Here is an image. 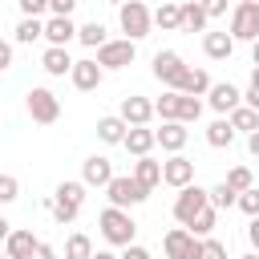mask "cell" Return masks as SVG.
Masks as SVG:
<instances>
[{
  "instance_id": "8992f818",
  "label": "cell",
  "mask_w": 259,
  "mask_h": 259,
  "mask_svg": "<svg viewBox=\"0 0 259 259\" xmlns=\"http://www.w3.org/2000/svg\"><path fill=\"white\" fill-rule=\"evenodd\" d=\"M154 77H158L170 93H178V85H182V77H186V61H182L174 49H162V53H154Z\"/></svg>"
},
{
  "instance_id": "30bf717a",
  "label": "cell",
  "mask_w": 259,
  "mask_h": 259,
  "mask_svg": "<svg viewBox=\"0 0 259 259\" xmlns=\"http://www.w3.org/2000/svg\"><path fill=\"white\" fill-rule=\"evenodd\" d=\"M134 57H138L134 40H105L97 49V65L101 69H125V65H134Z\"/></svg>"
},
{
  "instance_id": "cb8c5ba5",
  "label": "cell",
  "mask_w": 259,
  "mask_h": 259,
  "mask_svg": "<svg viewBox=\"0 0 259 259\" xmlns=\"http://www.w3.org/2000/svg\"><path fill=\"white\" fill-rule=\"evenodd\" d=\"M134 178H138L146 190H154V186L162 182V162H154V158H138V162H134Z\"/></svg>"
},
{
  "instance_id": "8d00e7d4",
  "label": "cell",
  "mask_w": 259,
  "mask_h": 259,
  "mask_svg": "<svg viewBox=\"0 0 259 259\" xmlns=\"http://www.w3.org/2000/svg\"><path fill=\"white\" fill-rule=\"evenodd\" d=\"M20 198V182L12 178V174H0V206H8V202H16Z\"/></svg>"
},
{
  "instance_id": "7bdbcfd3",
  "label": "cell",
  "mask_w": 259,
  "mask_h": 259,
  "mask_svg": "<svg viewBox=\"0 0 259 259\" xmlns=\"http://www.w3.org/2000/svg\"><path fill=\"white\" fill-rule=\"evenodd\" d=\"M243 105H247V109H255V113H259V89H255V85H251V89H247V93H243Z\"/></svg>"
},
{
  "instance_id": "ba28073f",
  "label": "cell",
  "mask_w": 259,
  "mask_h": 259,
  "mask_svg": "<svg viewBox=\"0 0 259 259\" xmlns=\"http://www.w3.org/2000/svg\"><path fill=\"white\" fill-rule=\"evenodd\" d=\"M206 206H210V194H206L202 186H186V190H178V198H174V219H178L182 227H190Z\"/></svg>"
},
{
  "instance_id": "db71d44e",
  "label": "cell",
  "mask_w": 259,
  "mask_h": 259,
  "mask_svg": "<svg viewBox=\"0 0 259 259\" xmlns=\"http://www.w3.org/2000/svg\"><path fill=\"white\" fill-rule=\"evenodd\" d=\"M239 259H259V255H239Z\"/></svg>"
},
{
  "instance_id": "4dcf8cb0",
  "label": "cell",
  "mask_w": 259,
  "mask_h": 259,
  "mask_svg": "<svg viewBox=\"0 0 259 259\" xmlns=\"http://www.w3.org/2000/svg\"><path fill=\"white\" fill-rule=\"evenodd\" d=\"M178 101H182V93H170V89H166V93L154 101V113H158L162 121H178Z\"/></svg>"
},
{
  "instance_id": "44dd1931",
  "label": "cell",
  "mask_w": 259,
  "mask_h": 259,
  "mask_svg": "<svg viewBox=\"0 0 259 259\" xmlns=\"http://www.w3.org/2000/svg\"><path fill=\"white\" fill-rule=\"evenodd\" d=\"M202 53H206L210 61H227V57L235 53L231 32H206V36H202Z\"/></svg>"
},
{
  "instance_id": "e0dca14e",
  "label": "cell",
  "mask_w": 259,
  "mask_h": 259,
  "mask_svg": "<svg viewBox=\"0 0 259 259\" xmlns=\"http://www.w3.org/2000/svg\"><path fill=\"white\" fill-rule=\"evenodd\" d=\"M154 138H158L162 150L182 154V146H186V125H182V121H162V130H154Z\"/></svg>"
},
{
  "instance_id": "7402d4cb",
  "label": "cell",
  "mask_w": 259,
  "mask_h": 259,
  "mask_svg": "<svg viewBox=\"0 0 259 259\" xmlns=\"http://www.w3.org/2000/svg\"><path fill=\"white\" fill-rule=\"evenodd\" d=\"M130 154H138V158H150V150L158 146V138H154V130H146V125H138V130H130L125 134V142H121Z\"/></svg>"
},
{
  "instance_id": "60d3db41",
  "label": "cell",
  "mask_w": 259,
  "mask_h": 259,
  "mask_svg": "<svg viewBox=\"0 0 259 259\" xmlns=\"http://www.w3.org/2000/svg\"><path fill=\"white\" fill-rule=\"evenodd\" d=\"M73 4H77V0H49V12H53V16H65V20H69V16H73Z\"/></svg>"
},
{
  "instance_id": "f6af8a7d",
  "label": "cell",
  "mask_w": 259,
  "mask_h": 259,
  "mask_svg": "<svg viewBox=\"0 0 259 259\" xmlns=\"http://www.w3.org/2000/svg\"><path fill=\"white\" fill-rule=\"evenodd\" d=\"M206 8V16H223L227 12V0H210V4H202Z\"/></svg>"
},
{
  "instance_id": "6da1fadb",
  "label": "cell",
  "mask_w": 259,
  "mask_h": 259,
  "mask_svg": "<svg viewBox=\"0 0 259 259\" xmlns=\"http://www.w3.org/2000/svg\"><path fill=\"white\" fill-rule=\"evenodd\" d=\"M97 227L105 235L109 247H134V235H138V223L130 219V210H117V206H105L97 214Z\"/></svg>"
},
{
  "instance_id": "52a82bcc",
  "label": "cell",
  "mask_w": 259,
  "mask_h": 259,
  "mask_svg": "<svg viewBox=\"0 0 259 259\" xmlns=\"http://www.w3.org/2000/svg\"><path fill=\"white\" fill-rule=\"evenodd\" d=\"M28 117L40 121V125H53V121L61 117V97H57L53 89H45V85L28 89Z\"/></svg>"
},
{
  "instance_id": "ee69618b",
  "label": "cell",
  "mask_w": 259,
  "mask_h": 259,
  "mask_svg": "<svg viewBox=\"0 0 259 259\" xmlns=\"http://www.w3.org/2000/svg\"><path fill=\"white\" fill-rule=\"evenodd\" d=\"M8 65H12V45H8V40H0V73H4Z\"/></svg>"
},
{
  "instance_id": "ffe728a7",
  "label": "cell",
  "mask_w": 259,
  "mask_h": 259,
  "mask_svg": "<svg viewBox=\"0 0 259 259\" xmlns=\"http://www.w3.org/2000/svg\"><path fill=\"white\" fill-rule=\"evenodd\" d=\"M125 134H130V125H125L117 113H109V117H97V138H101L105 146H121V142H125Z\"/></svg>"
},
{
  "instance_id": "f907efd6",
  "label": "cell",
  "mask_w": 259,
  "mask_h": 259,
  "mask_svg": "<svg viewBox=\"0 0 259 259\" xmlns=\"http://www.w3.org/2000/svg\"><path fill=\"white\" fill-rule=\"evenodd\" d=\"M93 259H117L113 251H93Z\"/></svg>"
},
{
  "instance_id": "f35d334b",
  "label": "cell",
  "mask_w": 259,
  "mask_h": 259,
  "mask_svg": "<svg viewBox=\"0 0 259 259\" xmlns=\"http://www.w3.org/2000/svg\"><path fill=\"white\" fill-rule=\"evenodd\" d=\"M20 12H24V20H40L49 12V0H20Z\"/></svg>"
},
{
  "instance_id": "f5cc1de1",
  "label": "cell",
  "mask_w": 259,
  "mask_h": 259,
  "mask_svg": "<svg viewBox=\"0 0 259 259\" xmlns=\"http://www.w3.org/2000/svg\"><path fill=\"white\" fill-rule=\"evenodd\" d=\"M251 61H255V65H259V40H255V45H251Z\"/></svg>"
},
{
  "instance_id": "d6986e66",
  "label": "cell",
  "mask_w": 259,
  "mask_h": 259,
  "mask_svg": "<svg viewBox=\"0 0 259 259\" xmlns=\"http://www.w3.org/2000/svg\"><path fill=\"white\" fill-rule=\"evenodd\" d=\"M73 57H69V49H45V57H40V69L49 73V77H65V73H73Z\"/></svg>"
},
{
  "instance_id": "4fadbf2b",
  "label": "cell",
  "mask_w": 259,
  "mask_h": 259,
  "mask_svg": "<svg viewBox=\"0 0 259 259\" xmlns=\"http://www.w3.org/2000/svg\"><path fill=\"white\" fill-rule=\"evenodd\" d=\"M206 101H210V109H214V113H227V117H231V113L243 105V93H239L231 81H219V85H210Z\"/></svg>"
},
{
  "instance_id": "277c9868",
  "label": "cell",
  "mask_w": 259,
  "mask_h": 259,
  "mask_svg": "<svg viewBox=\"0 0 259 259\" xmlns=\"http://www.w3.org/2000/svg\"><path fill=\"white\" fill-rule=\"evenodd\" d=\"M105 194H109V206H117V210L138 206V202H146V198H150V190H146L134 174H113V182L105 186Z\"/></svg>"
},
{
  "instance_id": "c3c4849f",
  "label": "cell",
  "mask_w": 259,
  "mask_h": 259,
  "mask_svg": "<svg viewBox=\"0 0 259 259\" xmlns=\"http://www.w3.org/2000/svg\"><path fill=\"white\" fill-rule=\"evenodd\" d=\"M8 235H12V223L0 214V243H8Z\"/></svg>"
},
{
  "instance_id": "816d5d0a",
  "label": "cell",
  "mask_w": 259,
  "mask_h": 259,
  "mask_svg": "<svg viewBox=\"0 0 259 259\" xmlns=\"http://www.w3.org/2000/svg\"><path fill=\"white\" fill-rule=\"evenodd\" d=\"M251 85H255V89H259V65H255V69H251Z\"/></svg>"
},
{
  "instance_id": "681fc988",
  "label": "cell",
  "mask_w": 259,
  "mask_h": 259,
  "mask_svg": "<svg viewBox=\"0 0 259 259\" xmlns=\"http://www.w3.org/2000/svg\"><path fill=\"white\" fill-rule=\"evenodd\" d=\"M247 150H251V154H255V158H259V130H255V134H251V138H247Z\"/></svg>"
},
{
  "instance_id": "d4e9b609",
  "label": "cell",
  "mask_w": 259,
  "mask_h": 259,
  "mask_svg": "<svg viewBox=\"0 0 259 259\" xmlns=\"http://www.w3.org/2000/svg\"><path fill=\"white\" fill-rule=\"evenodd\" d=\"M65 259H93V239L85 231H73L65 239Z\"/></svg>"
},
{
  "instance_id": "e575fe53",
  "label": "cell",
  "mask_w": 259,
  "mask_h": 259,
  "mask_svg": "<svg viewBox=\"0 0 259 259\" xmlns=\"http://www.w3.org/2000/svg\"><path fill=\"white\" fill-rule=\"evenodd\" d=\"M36 36H45V24H40V20H20V24H16V40H20V45H32Z\"/></svg>"
},
{
  "instance_id": "b9f144b4",
  "label": "cell",
  "mask_w": 259,
  "mask_h": 259,
  "mask_svg": "<svg viewBox=\"0 0 259 259\" xmlns=\"http://www.w3.org/2000/svg\"><path fill=\"white\" fill-rule=\"evenodd\" d=\"M117 259H154V255H150L146 247H138V243H134V247H125V251H121Z\"/></svg>"
},
{
  "instance_id": "836d02e7",
  "label": "cell",
  "mask_w": 259,
  "mask_h": 259,
  "mask_svg": "<svg viewBox=\"0 0 259 259\" xmlns=\"http://www.w3.org/2000/svg\"><path fill=\"white\" fill-rule=\"evenodd\" d=\"M214 223H219V210H214V206H206V210H202V214H198V219H194L186 231H190L194 239H206V235L214 231Z\"/></svg>"
},
{
  "instance_id": "5bb4252c",
  "label": "cell",
  "mask_w": 259,
  "mask_h": 259,
  "mask_svg": "<svg viewBox=\"0 0 259 259\" xmlns=\"http://www.w3.org/2000/svg\"><path fill=\"white\" fill-rule=\"evenodd\" d=\"M81 182H85V186H109V182H113V162L101 158V154L85 158V162H81Z\"/></svg>"
},
{
  "instance_id": "9a60e30c",
  "label": "cell",
  "mask_w": 259,
  "mask_h": 259,
  "mask_svg": "<svg viewBox=\"0 0 259 259\" xmlns=\"http://www.w3.org/2000/svg\"><path fill=\"white\" fill-rule=\"evenodd\" d=\"M73 36H77V24H73V20H65V16H49V20H45V40H49V49H65Z\"/></svg>"
},
{
  "instance_id": "4316f807",
  "label": "cell",
  "mask_w": 259,
  "mask_h": 259,
  "mask_svg": "<svg viewBox=\"0 0 259 259\" xmlns=\"http://www.w3.org/2000/svg\"><path fill=\"white\" fill-rule=\"evenodd\" d=\"M227 121H231V130H235V134L243 130L247 138H251V134L259 130V113H255V109H247V105H239V109H235V113H231Z\"/></svg>"
},
{
  "instance_id": "ac0fdd59",
  "label": "cell",
  "mask_w": 259,
  "mask_h": 259,
  "mask_svg": "<svg viewBox=\"0 0 259 259\" xmlns=\"http://www.w3.org/2000/svg\"><path fill=\"white\" fill-rule=\"evenodd\" d=\"M36 247H40V239H32V231H12L4 243V255L8 259H32Z\"/></svg>"
},
{
  "instance_id": "603a6c76",
  "label": "cell",
  "mask_w": 259,
  "mask_h": 259,
  "mask_svg": "<svg viewBox=\"0 0 259 259\" xmlns=\"http://www.w3.org/2000/svg\"><path fill=\"white\" fill-rule=\"evenodd\" d=\"M178 93H182V97H202V93H210V77H206V69H186Z\"/></svg>"
},
{
  "instance_id": "ab89813d",
  "label": "cell",
  "mask_w": 259,
  "mask_h": 259,
  "mask_svg": "<svg viewBox=\"0 0 259 259\" xmlns=\"http://www.w3.org/2000/svg\"><path fill=\"white\" fill-rule=\"evenodd\" d=\"M202 259H227V247L219 239H202Z\"/></svg>"
},
{
  "instance_id": "7c38bea8",
  "label": "cell",
  "mask_w": 259,
  "mask_h": 259,
  "mask_svg": "<svg viewBox=\"0 0 259 259\" xmlns=\"http://www.w3.org/2000/svg\"><path fill=\"white\" fill-rule=\"evenodd\" d=\"M130 130H138V125H146L150 117H154V101L150 97H138V93H130V97H121V113H117Z\"/></svg>"
},
{
  "instance_id": "8fae6325",
  "label": "cell",
  "mask_w": 259,
  "mask_h": 259,
  "mask_svg": "<svg viewBox=\"0 0 259 259\" xmlns=\"http://www.w3.org/2000/svg\"><path fill=\"white\" fill-rule=\"evenodd\" d=\"M162 182L174 186V190H186L194 186V162L182 158V154H170V162H162Z\"/></svg>"
},
{
  "instance_id": "bcb514c9",
  "label": "cell",
  "mask_w": 259,
  "mask_h": 259,
  "mask_svg": "<svg viewBox=\"0 0 259 259\" xmlns=\"http://www.w3.org/2000/svg\"><path fill=\"white\" fill-rule=\"evenodd\" d=\"M247 239H251V247H255V255H259V219H251V227H247Z\"/></svg>"
},
{
  "instance_id": "d590c367",
  "label": "cell",
  "mask_w": 259,
  "mask_h": 259,
  "mask_svg": "<svg viewBox=\"0 0 259 259\" xmlns=\"http://www.w3.org/2000/svg\"><path fill=\"white\" fill-rule=\"evenodd\" d=\"M198 113H202V101L198 97H182L178 101V121L186 125V121H198Z\"/></svg>"
},
{
  "instance_id": "3957f363",
  "label": "cell",
  "mask_w": 259,
  "mask_h": 259,
  "mask_svg": "<svg viewBox=\"0 0 259 259\" xmlns=\"http://www.w3.org/2000/svg\"><path fill=\"white\" fill-rule=\"evenodd\" d=\"M117 20H121V32H125V40H142V36H150V28H154V12L142 4V0H125L121 8H117Z\"/></svg>"
},
{
  "instance_id": "d6a6232c",
  "label": "cell",
  "mask_w": 259,
  "mask_h": 259,
  "mask_svg": "<svg viewBox=\"0 0 259 259\" xmlns=\"http://www.w3.org/2000/svg\"><path fill=\"white\" fill-rule=\"evenodd\" d=\"M223 182H227L235 194H247V190L255 186V178H251V170H247V166H235V170H227V178H223Z\"/></svg>"
},
{
  "instance_id": "5b68a950",
  "label": "cell",
  "mask_w": 259,
  "mask_h": 259,
  "mask_svg": "<svg viewBox=\"0 0 259 259\" xmlns=\"http://www.w3.org/2000/svg\"><path fill=\"white\" fill-rule=\"evenodd\" d=\"M231 40H259V0H239L231 12Z\"/></svg>"
},
{
  "instance_id": "1f68e13d",
  "label": "cell",
  "mask_w": 259,
  "mask_h": 259,
  "mask_svg": "<svg viewBox=\"0 0 259 259\" xmlns=\"http://www.w3.org/2000/svg\"><path fill=\"white\" fill-rule=\"evenodd\" d=\"M206 194H210V206H214V210H231V206H239V194H235V190H231L227 182L210 186Z\"/></svg>"
},
{
  "instance_id": "11a10c76",
  "label": "cell",
  "mask_w": 259,
  "mask_h": 259,
  "mask_svg": "<svg viewBox=\"0 0 259 259\" xmlns=\"http://www.w3.org/2000/svg\"><path fill=\"white\" fill-rule=\"evenodd\" d=\"M0 259H8V255H0Z\"/></svg>"
},
{
  "instance_id": "2e32d148",
  "label": "cell",
  "mask_w": 259,
  "mask_h": 259,
  "mask_svg": "<svg viewBox=\"0 0 259 259\" xmlns=\"http://www.w3.org/2000/svg\"><path fill=\"white\" fill-rule=\"evenodd\" d=\"M101 77H105V69H101L97 61H77V65H73V73H69V81H73L81 93L97 89V85H101Z\"/></svg>"
},
{
  "instance_id": "f546056e",
  "label": "cell",
  "mask_w": 259,
  "mask_h": 259,
  "mask_svg": "<svg viewBox=\"0 0 259 259\" xmlns=\"http://www.w3.org/2000/svg\"><path fill=\"white\" fill-rule=\"evenodd\" d=\"M154 24H158V28H182V4H162V8H154Z\"/></svg>"
},
{
  "instance_id": "74e56055",
  "label": "cell",
  "mask_w": 259,
  "mask_h": 259,
  "mask_svg": "<svg viewBox=\"0 0 259 259\" xmlns=\"http://www.w3.org/2000/svg\"><path fill=\"white\" fill-rule=\"evenodd\" d=\"M239 210L251 214V219H259V186H251L247 194H239Z\"/></svg>"
},
{
  "instance_id": "f1b7e54d",
  "label": "cell",
  "mask_w": 259,
  "mask_h": 259,
  "mask_svg": "<svg viewBox=\"0 0 259 259\" xmlns=\"http://www.w3.org/2000/svg\"><path fill=\"white\" fill-rule=\"evenodd\" d=\"M77 40H81V45H89V49H101L109 36H105V24H101V20H89V24H81V28H77Z\"/></svg>"
},
{
  "instance_id": "484cf974",
  "label": "cell",
  "mask_w": 259,
  "mask_h": 259,
  "mask_svg": "<svg viewBox=\"0 0 259 259\" xmlns=\"http://www.w3.org/2000/svg\"><path fill=\"white\" fill-rule=\"evenodd\" d=\"M206 142H210L214 150H227V146L235 142V130H231V121H227V117L210 121V125H206Z\"/></svg>"
},
{
  "instance_id": "7a4b0ae2",
  "label": "cell",
  "mask_w": 259,
  "mask_h": 259,
  "mask_svg": "<svg viewBox=\"0 0 259 259\" xmlns=\"http://www.w3.org/2000/svg\"><path fill=\"white\" fill-rule=\"evenodd\" d=\"M81 206H85V182H61L53 190V219L61 227H69L81 214Z\"/></svg>"
},
{
  "instance_id": "9c48e42d",
  "label": "cell",
  "mask_w": 259,
  "mask_h": 259,
  "mask_svg": "<svg viewBox=\"0 0 259 259\" xmlns=\"http://www.w3.org/2000/svg\"><path fill=\"white\" fill-rule=\"evenodd\" d=\"M162 251H166V259H202V239H194L186 227H174V231H166Z\"/></svg>"
},
{
  "instance_id": "83f0119b",
  "label": "cell",
  "mask_w": 259,
  "mask_h": 259,
  "mask_svg": "<svg viewBox=\"0 0 259 259\" xmlns=\"http://www.w3.org/2000/svg\"><path fill=\"white\" fill-rule=\"evenodd\" d=\"M182 28H186V32H202V28H206V8L194 4V0L182 4Z\"/></svg>"
},
{
  "instance_id": "7dc6e473",
  "label": "cell",
  "mask_w": 259,
  "mask_h": 259,
  "mask_svg": "<svg viewBox=\"0 0 259 259\" xmlns=\"http://www.w3.org/2000/svg\"><path fill=\"white\" fill-rule=\"evenodd\" d=\"M32 259H57V251H53V247H49V243H40V247H36V251H32Z\"/></svg>"
}]
</instances>
